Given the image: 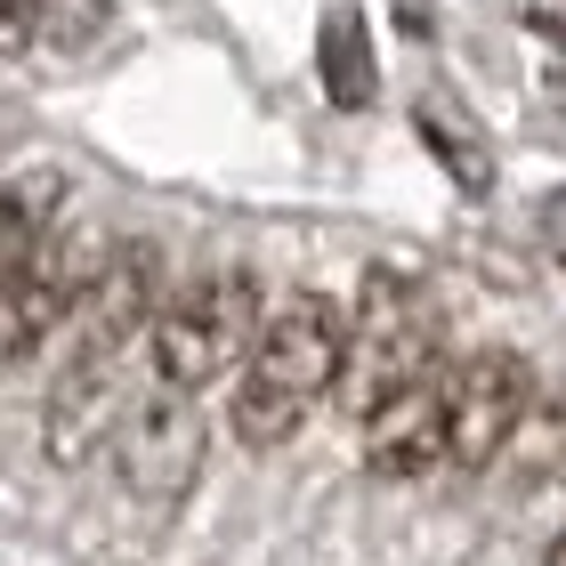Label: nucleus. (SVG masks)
I'll use <instances>...</instances> for the list:
<instances>
[{
    "mask_svg": "<svg viewBox=\"0 0 566 566\" xmlns=\"http://www.w3.org/2000/svg\"><path fill=\"white\" fill-rule=\"evenodd\" d=\"M332 373H340V307H332L324 292H292L283 307L260 316L243 365L227 373L235 380L227 421H235V437L251 453H268L332 397Z\"/></svg>",
    "mask_w": 566,
    "mask_h": 566,
    "instance_id": "obj_1",
    "label": "nucleus"
},
{
    "mask_svg": "<svg viewBox=\"0 0 566 566\" xmlns=\"http://www.w3.org/2000/svg\"><path fill=\"white\" fill-rule=\"evenodd\" d=\"M421 373H437V316L405 275H373L356 300V324L340 316V373L332 397L348 405V421L380 413L397 389H413Z\"/></svg>",
    "mask_w": 566,
    "mask_h": 566,
    "instance_id": "obj_2",
    "label": "nucleus"
},
{
    "mask_svg": "<svg viewBox=\"0 0 566 566\" xmlns=\"http://www.w3.org/2000/svg\"><path fill=\"white\" fill-rule=\"evenodd\" d=\"M260 283H251L243 268L227 275H202L187 283V292H170L163 307H154L146 324V348H154V380H170V389H211V380H227L243 365L251 332H260Z\"/></svg>",
    "mask_w": 566,
    "mask_h": 566,
    "instance_id": "obj_3",
    "label": "nucleus"
},
{
    "mask_svg": "<svg viewBox=\"0 0 566 566\" xmlns=\"http://www.w3.org/2000/svg\"><path fill=\"white\" fill-rule=\"evenodd\" d=\"M534 405V373L510 348H478L461 365H437V421H446V461L453 470H485L510 453Z\"/></svg>",
    "mask_w": 566,
    "mask_h": 566,
    "instance_id": "obj_4",
    "label": "nucleus"
},
{
    "mask_svg": "<svg viewBox=\"0 0 566 566\" xmlns=\"http://www.w3.org/2000/svg\"><path fill=\"white\" fill-rule=\"evenodd\" d=\"M114 461H122V485H130L138 502H154V510L187 502V485H195V470H202V397L154 380L138 405H122V421H114Z\"/></svg>",
    "mask_w": 566,
    "mask_h": 566,
    "instance_id": "obj_5",
    "label": "nucleus"
},
{
    "mask_svg": "<svg viewBox=\"0 0 566 566\" xmlns=\"http://www.w3.org/2000/svg\"><path fill=\"white\" fill-rule=\"evenodd\" d=\"M97 251H106L97 235H49V227H41V243L0 275V373L24 365V356L73 316V300H82Z\"/></svg>",
    "mask_w": 566,
    "mask_h": 566,
    "instance_id": "obj_6",
    "label": "nucleus"
},
{
    "mask_svg": "<svg viewBox=\"0 0 566 566\" xmlns=\"http://www.w3.org/2000/svg\"><path fill=\"white\" fill-rule=\"evenodd\" d=\"M122 365H130V340H73L65 373L49 380V413H41V437H49V461H90L97 446L114 437L122 405H130V380H122Z\"/></svg>",
    "mask_w": 566,
    "mask_h": 566,
    "instance_id": "obj_7",
    "label": "nucleus"
},
{
    "mask_svg": "<svg viewBox=\"0 0 566 566\" xmlns=\"http://www.w3.org/2000/svg\"><path fill=\"white\" fill-rule=\"evenodd\" d=\"M437 461H446V421H437V373H421L380 413H365V470L373 478H421Z\"/></svg>",
    "mask_w": 566,
    "mask_h": 566,
    "instance_id": "obj_8",
    "label": "nucleus"
},
{
    "mask_svg": "<svg viewBox=\"0 0 566 566\" xmlns=\"http://www.w3.org/2000/svg\"><path fill=\"white\" fill-rule=\"evenodd\" d=\"M324 90H332V106H365V97H373L365 24H356L348 9H332V17H324Z\"/></svg>",
    "mask_w": 566,
    "mask_h": 566,
    "instance_id": "obj_9",
    "label": "nucleus"
},
{
    "mask_svg": "<svg viewBox=\"0 0 566 566\" xmlns=\"http://www.w3.org/2000/svg\"><path fill=\"white\" fill-rule=\"evenodd\" d=\"M41 227H49V187H41V178H17V187H0V275H9L24 251L41 243Z\"/></svg>",
    "mask_w": 566,
    "mask_h": 566,
    "instance_id": "obj_10",
    "label": "nucleus"
},
{
    "mask_svg": "<svg viewBox=\"0 0 566 566\" xmlns=\"http://www.w3.org/2000/svg\"><path fill=\"white\" fill-rule=\"evenodd\" d=\"M33 24H65V33H90L97 17H106V0H24Z\"/></svg>",
    "mask_w": 566,
    "mask_h": 566,
    "instance_id": "obj_11",
    "label": "nucleus"
},
{
    "mask_svg": "<svg viewBox=\"0 0 566 566\" xmlns=\"http://www.w3.org/2000/svg\"><path fill=\"white\" fill-rule=\"evenodd\" d=\"M33 9H24V0H0V57H17V49H33Z\"/></svg>",
    "mask_w": 566,
    "mask_h": 566,
    "instance_id": "obj_12",
    "label": "nucleus"
},
{
    "mask_svg": "<svg viewBox=\"0 0 566 566\" xmlns=\"http://www.w3.org/2000/svg\"><path fill=\"white\" fill-rule=\"evenodd\" d=\"M543 243L558 251V268H566V187H558V195L543 202Z\"/></svg>",
    "mask_w": 566,
    "mask_h": 566,
    "instance_id": "obj_13",
    "label": "nucleus"
},
{
    "mask_svg": "<svg viewBox=\"0 0 566 566\" xmlns=\"http://www.w3.org/2000/svg\"><path fill=\"white\" fill-rule=\"evenodd\" d=\"M551 566H566V534H558V543H551Z\"/></svg>",
    "mask_w": 566,
    "mask_h": 566,
    "instance_id": "obj_14",
    "label": "nucleus"
}]
</instances>
